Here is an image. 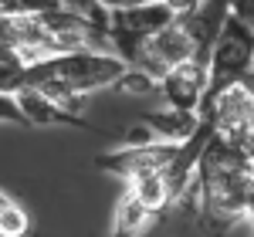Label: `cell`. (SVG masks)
I'll list each match as a JSON object with an SVG mask.
<instances>
[{"label":"cell","instance_id":"obj_1","mask_svg":"<svg viewBox=\"0 0 254 237\" xmlns=\"http://www.w3.org/2000/svg\"><path fill=\"white\" fill-rule=\"evenodd\" d=\"M126 71V61L105 48H71L55 51L27 64V88H38L48 99L64 105L68 112H81V99L88 92L109 88Z\"/></svg>","mask_w":254,"mask_h":237},{"label":"cell","instance_id":"obj_2","mask_svg":"<svg viewBox=\"0 0 254 237\" xmlns=\"http://www.w3.org/2000/svg\"><path fill=\"white\" fill-rule=\"evenodd\" d=\"M254 68V41L244 20H237L234 14H227L220 34H217L210 58H207V92L200 102V116H207L217 105L220 95H227L231 88H237V81Z\"/></svg>","mask_w":254,"mask_h":237},{"label":"cell","instance_id":"obj_3","mask_svg":"<svg viewBox=\"0 0 254 237\" xmlns=\"http://www.w3.org/2000/svg\"><path fill=\"white\" fill-rule=\"evenodd\" d=\"M170 20H173V10L163 0L139 3V7H119V10H109L105 41H109L112 55H119L126 64H132L136 55L142 51V44L153 38L156 31H163Z\"/></svg>","mask_w":254,"mask_h":237},{"label":"cell","instance_id":"obj_4","mask_svg":"<svg viewBox=\"0 0 254 237\" xmlns=\"http://www.w3.org/2000/svg\"><path fill=\"white\" fill-rule=\"evenodd\" d=\"M159 88L170 102V109H180V112H196L200 102H203V92H207V61H180L173 64L163 78H159Z\"/></svg>","mask_w":254,"mask_h":237},{"label":"cell","instance_id":"obj_5","mask_svg":"<svg viewBox=\"0 0 254 237\" xmlns=\"http://www.w3.org/2000/svg\"><path fill=\"white\" fill-rule=\"evenodd\" d=\"M17 105H20V112H24V118H27V125H71V129H88V132H95L81 116L68 112L64 105H58L55 99H48L38 88H20Z\"/></svg>","mask_w":254,"mask_h":237},{"label":"cell","instance_id":"obj_6","mask_svg":"<svg viewBox=\"0 0 254 237\" xmlns=\"http://www.w3.org/2000/svg\"><path fill=\"white\" fill-rule=\"evenodd\" d=\"M196 122H200L196 112H180V109H173V112H149L146 116V129L156 139H163V142H183V139L193 136Z\"/></svg>","mask_w":254,"mask_h":237},{"label":"cell","instance_id":"obj_7","mask_svg":"<svg viewBox=\"0 0 254 237\" xmlns=\"http://www.w3.org/2000/svg\"><path fill=\"white\" fill-rule=\"evenodd\" d=\"M129 193H132V197H136L149 214L163 210V203L170 200V186H166L163 170H153V173H142V177L129 179Z\"/></svg>","mask_w":254,"mask_h":237},{"label":"cell","instance_id":"obj_8","mask_svg":"<svg viewBox=\"0 0 254 237\" xmlns=\"http://www.w3.org/2000/svg\"><path fill=\"white\" fill-rule=\"evenodd\" d=\"M146 217H149V210L132 193H126V200L119 203V210H116V234L112 237H136L146 227Z\"/></svg>","mask_w":254,"mask_h":237},{"label":"cell","instance_id":"obj_9","mask_svg":"<svg viewBox=\"0 0 254 237\" xmlns=\"http://www.w3.org/2000/svg\"><path fill=\"white\" fill-rule=\"evenodd\" d=\"M31 231V217H27V210L20 207L17 200H3L0 203V237H27Z\"/></svg>","mask_w":254,"mask_h":237},{"label":"cell","instance_id":"obj_10","mask_svg":"<svg viewBox=\"0 0 254 237\" xmlns=\"http://www.w3.org/2000/svg\"><path fill=\"white\" fill-rule=\"evenodd\" d=\"M20 88H27V64L14 58H0V92L17 95Z\"/></svg>","mask_w":254,"mask_h":237},{"label":"cell","instance_id":"obj_11","mask_svg":"<svg viewBox=\"0 0 254 237\" xmlns=\"http://www.w3.org/2000/svg\"><path fill=\"white\" fill-rule=\"evenodd\" d=\"M112 88H119V92H132V95H146V92H153V88H159V81L153 78V75H146L142 68H132V64H126V71L116 78V85Z\"/></svg>","mask_w":254,"mask_h":237},{"label":"cell","instance_id":"obj_12","mask_svg":"<svg viewBox=\"0 0 254 237\" xmlns=\"http://www.w3.org/2000/svg\"><path fill=\"white\" fill-rule=\"evenodd\" d=\"M0 122H10V125H27V118L17 105V95H3L0 92Z\"/></svg>","mask_w":254,"mask_h":237},{"label":"cell","instance_id":"obj_13","mask_svg":"<svg viewBox=\"0 0 254 237\" xmlns=\"http://www.w3.org/2000/svg\"><path fill=\"white\" fill-rule=\"evenodd\" d=\"M105 10H119V7H139V3H156V0H95Z\"/></svg>","mask_w":254,"mask_h":237},{"label":"cell","instance_id":"obj_14","mask_svg":"<svg viewBox=\"0 0 254 237\" xmlns=\"http://www.w3.org/2000/svg\"><path fill=\"white\" fill-rule=\"evenodd\" d=\"M163 3H166L173 14H183V10H193V7H200L203 0H163Z\"/></svg>","mask_w":254,"mask_h":237},{"label":"cell","instance_id":"obj_15","mask_svg":"<svg viewBox=\"0 0 254 237\" xmlns=\"http://www.w3.org/2000/svg\"><path fill=\"white\" fill-rule=\"evenodd\" d=\"M237 88H241V92H244V95L254 102V68H251V71H248V75H244L241 81H237Z\"/></svg>","mask_w":254,"mask_h":237},{"label":"cell","instance_id":"obj_16","mask_svg":"<svg viewBox=\"0 0 254 237\" xmlns=\"http://www.w3.org/2000/svg\"><path fill=\"white\" fill-rule=\"evenodd\" d=\"M7 20H10V14H3V10H0V34H3V27H7Z\"/></svg>","mask_w":254,"mask_h":237},{"label":"cell","instance_id":"obj_17","mask_svg":"<svg viewBox=\"0 0 254 237\" xmlns=\"http://www.w3.org/2000/svg\"><path fill=\"white\" fill-rule=\"evenodd\" d=\"M3 200H7V193H3V190H0V203H3Z\"/></svg>","mask_w":254,"mask_h":237}]
</instances>
